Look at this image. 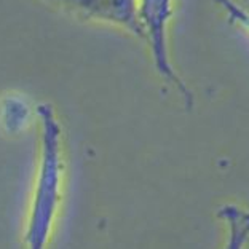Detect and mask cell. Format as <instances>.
Instances as JSON below:
<instances>
[{
	"mask_svg": "<svg viewBox=\"0 0 249 249\" xmlns=\"http://www.w3.org/2000/svg\"><path fill=\"white\" fill-rule=\"evenodd\" d=\"M225 13H227L229 19L231 22H236L241 29H245L249 36V11L238 5L235 0H214Z\"/></svg>",
	"mask_w": 249,
	"mask_h": 249,
	"instance_id": "cell-5",
	"label": "cell"
},
{
	"mask_svg": "<svg viewBox=\"0 0 249 249\" xmlns=\"http://www.w3.org/2000/svg\"><path fill=\"white\" fill-rule=\"evenodd\" d=\"M37 114L42 122V163L29 229L26 235L29 249H43L47 245L59 203L62 176L59 123L56 120L52 106L48 104L38 106Z\"/></svg>",
	"mask_w": 249,
	"mask_h": 249,
	"instance_id": "cell-1",
	"label": "cell"
},
{
	"mask_svg": "<svg viewBox=\"0 0 249 249\" xmlns=\"http://www.w3.org/2000/svg\"><path fill=\"white\" fill-rule=\"evenodd\" d=\"M219 217L227 222L229 238L224 249H243L249 240V211L235 205H225L217 211Z\"/></svg>",
	"mask_w": 249,
	"mask_h": 249,
	"instance_id": "cell-4",
	"label": "cell"
},
{
	"mask_svg": "<svg viewBox=\"0 0 249 249\" xmlns=\"http://www.w3.org/2000/svg\"><path fill=\"white\" fill-rule=\"evenodd\" d=\"M73 11L80 18L120 26L136 37L145 38L141 22V0H48Z\"/></svg>",
	"mask_w": 249,
	"mask_h": 249,
	"instance_id": "cell-3",
	"label": "cell"
},
{
	"mask_svg": "<svg viewBox=\"0 0 249 249\" xmlns=\"http://www.w3.org/2000/svg\"><path fill=\"white\" fill-rule=\"evenodd\" d=\"M171 13L173 0H141V22H142L147 42L150 45V52L154 56L157 71L165 80L173 83L184 94L187 106L192 107L194 96L174 71L168 53L166 29Z\"/></svg>",
	"mask_w": 249,
	"mask_h": 249,
	"instance_id": "cell-2",
	"label": "cell"
}]
</instances>
